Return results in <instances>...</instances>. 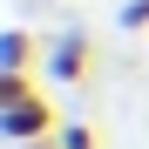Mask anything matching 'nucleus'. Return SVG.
<instances>
[{
  "instance_id": "obj_1",
  "label": "nucleus",
  "mask_w": 149,
  "mask_h": 149,
  "mask_svg": "<svg viewBox=\"0 0 149 149\" xmlns=\"http://www.w3.org/2000/svg\"><path fill=\"white\" fill-rule=\"evenodd\" d=\"M54 109L41 102V95H27V102H7L0 109V142H14V149H27V142H54Z\"/></svg>"
},
{
  "instance_id": "obj_2",
  "label": "nucleus",
  "mask_w": 149,
  "mask_h": 149,
  "mask_svg": "<svg viewBox=\"0 0 149 149\" xmlns=\"http://www.w3.org/2000/svg\"><path fill=\"white\" fill-rule=\"evenodd\" d=\"M47 74H54V81H81V74H88V34H81V27L54 34V47H47Z\"/></svg>"
},
{
  "instance_id": "obj_3",
  "label": "nucleus",
  "mask_w": 149,
  "mask_h": 149,
  "mask_svg": "<svg viewBox=\"0 0 149 149\" xmlns=\"http://www.w3.org/2000/svg\"><path fill=\"white\" fill-rule=\"evenodd\" d=\"M27 61H34L27 27H7V34H0V68H7V74H27Z\"/></svg>"
},
{
  "instance_id": "obj_4",
  "label": "nucleus",
  "mask_w": 149,
  "mask_h": 149,
  "mask_svg": "<svg viewBox=\"0 0 149 149\" xmlns=\"http://www.w3.org/2000/svg\"><path fill=\"white\" fill-rule=\"evenodd\" d=\"M54 142H61V149H95V129H88V122H61Z\"/></svg>"
},
{
  "instance_id": "obj_5",
  "label": "nucleus",
  "mask_w": 149,
  "mask_h": 149,
  "mask_svg": "<svg viewBox=\"0 0 149 149\" xmlns=\"http://www.w3.org/2000/svg\"><path fill=\"white\" fill-rule=\"evenodd\" d=\"M27 95H34L27 74H7V68H0V109H7V102H27Z\"/></svg>"
},
{
  "instance_id": "obj_6",
  "label": "nucleus",
  "mask_w": 149,
  "mask_h": 149,
  "mask_svg": "<svg viewBox=\"0 0 149 149\" xmlns=\"http://www.w3.org/2000/svg\"><path fill=\"white\" fill-rule=\"evenodd\" d=\"M122 27H129V34L149 27V0H129V7H122Z\"/></svg>"
},
{
  "instance_id": "obj_7",
  "label": "nucleus",
  "mask_w": 149,
  "mask_h": 149,
  "mask_svg": "<svg viewBox=\"0 0 149 149\" xmlns=\"http://www.w3.org/2000/svg\"><path fill=\"white\" fill-rule=\"evenodd\" d=\"M27 149H34V142H27ZM41 149H61V142H41Z\"/></svg>"
}]
</instances>
